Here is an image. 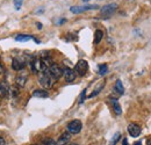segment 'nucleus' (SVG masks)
<instances>
[{"instance_id":"obj_1","label":"nucleus","mask_w":151,"mask_h":145,"mask_svg":"<svg viewBox=\"0 0 151 145\" xmlns=\"http://www.w3.org/2000/svg\"><path fill=\"white\" fill-rule=\"evenodd\" d=\"M38 83L41 84L42 87L50 88L54 85V78L51 77V74L49 73L48 70H45V71L38 73Z\"/></svg>"},{"instance_id":"obj_2","label":"nucleus","mask_w":151,"mask_h":145,"mask_svg":"<svg viewBox=\"0 0 151 145\" xmlns=\"http://www.w3.org/2000/svg\"><path fill=\"white\" fill-rule=\"evenodd\" d=\"M30 67L34 73H40L42 71L48 70V66L44 64V62L41 58H34L30 60Z\"/></svg>"},{"instance_id":"obj_3","label":"nucleus","mask_w":151,"mask_h":145,"mask_svg":"<svg viewBox=\"0 0 151 145\" xmlns=\"http://www.w3.org/2000/svg\"><path fill=\"white\" fill-rule=\"evenodd\" d=\"M88 71V64L85 59H80L75 66V72L76 74L80 75V77H84Z\"/></svg>"},{"instance_id":"obj_4","label":"nucleus","mask_w":151,"mask_h":145,"mask_svg":"<svg viewBox=\"0 0 151 145\" xmlns=\"http://www.w3.org/2000/svg\"><path fill=\"white\" fill-rule=\"evenodd\" d=\"M68 131L71 134V135H76V134H79L81 131V128H83V124H81V121L79 120H73L71 121L69 124H68Z\"/></svg>"},{"instance_id":"obj_5","label":"nucleus","mask_w":151,"mask_h":145,"mask_svg":"<svg viewBox=\"0 0 151 145\" xmlns=\"http://www.w3.org/2000/svg\"><path fill=\"white\" fill-rule=\"evenodd\" d=\"M48 71H49V73L51 74V77H52L54 79H59V78L63 75V72H64V70H63L59 65H57V64H51V65L49 66Z\"/></svg>"},{"instance_id":"obj_6","label":"nucleus","mask_w":151,"mask_h":145,"mask_svg":"<svg viewBox=\"0 0 151 145\" xmlns=\"http://www.w3.org/2000/svg\"><path fill=\"white\" fill-rule=\"evenodd\" d=\"M117 8V5L115 2H112V4H108L106 6H104L101 9H100V13L102 17H111L114 12L116 11Z\"/></svg>"},{"instance_id":"obj_7","label":"nucleus","mask_w":151,"mask_h":145,"mask_svg":"<svg viewBox=\"0 0 151 145\" xmlns=\"http://www.w3.org/2000/svg\"><path fill=\"white\" fill-rule=\"evenodd\" d=\"M99 6L98 5H86V6H72L70 8V11L75 14L78 13H81V12H85V11H90V9H98Z\"/></svg>"},{"instance_id":"obj_8","label":"nucleus","mask_w":151,"mask_h":145,"mask_svg":"<svg viewBox=\"0 0 151 145\" xmlns=\"http://www.w3.org/2000/svg\"><path fill=\"white\" fill-rule=\"evenodd\" d=\"M128 132H129V135H130L132 137L136 138V137H138V136L141 135L142 129H141V127H139L138 124H136V123H130V124L128 126Z\"/></svg>"},{"instance_id":"obj_9","label":"nucleus","mask_w":151,"mask_h":145,"mask_svg":"<svg viewBox=\"0 0 151 145\" xmlns=\"http://www.w3.org/2000/svg\"><path fill=\"white\" fill-rule=\"evenodd\" d=\"M63 75H64V78H65V80H66L68 83H72L76 79V75H77V74H76L75 70H72V69H70V67H66V69H64Z\"/></svg>"},{"instance_id":"obj_10","label":"nucleus","mask_w":151,"mask_h":145,"mask_svg":"<svg viewBox=\"0 0 151 145\" xmlns=\"http://www.w3.org/2000/svg\"><path fill=\"white\" fill-rule=\"evenodd\" d=\"M24 65H26V63H24L22 59H20V58H14L13 62H12V69L15 70V71H21V70H23Z\"/></svg>"},{"instance_id":"obj_11","label":"nucleus","mask_w":151,"mask_h":145,"mask_svg":"<svg viewBox=\"0 0 151 145\" xmlns=\"http://www.w3.org/2000/svg\"><path fill=\"white\" fill-rule=\"evenodd\" d=\"M70 138H71V134H70L69 131L63 132V134L60 135V137L58 138V141H57L56 143H57V145H66L68 143H69Z\"/></svg>"},{"instance_id":"obj_12","label":"nucleus","mask_w":151,"mask_h":145,"mask_svg":"<svg viewBox=\"0 0 151 145\" xmlns=\"http://www.w3.org/2000/svg\"><path fill=\"white\" fill-rule=\"evenodd\" d=\"M9 86L6 81H2L0 84V96L1 98H7L8 96V93H9Z\"/></svg>"},{"instance_id":"obj_13","label":"nucleus","mask_w":151,"mask_h":145,"mask_svg":"<svg viewBox=\"0 0 151 145\" xmlns=\"http://www.w3.org/2000/svg\"><path fill=\"white\" fill-rule=\"evenodd\" d=\"M15 83H17V85L19 87H23L26 85V83H27V74L26 73H20L19 75L17 77V79H15Z\"/></svg>"},{"instance_id":"obj_14","label":"nucleus","mask_w":151,"mask_h":145,"mask_svg":"<svg viewBox=\"0 0 151 145\" xmlns=\"http://www.w3.org/2000/svg\"><path fill=\"white\" fill-rule=\"evenodd\" d=\"M33 96L40 98V99H44V98H48L49 96V93L45 91V90H35V91L33 92Z\"/></svg>"},{"instance_id":"obj_15","label":"nucleus","mask_w":151,"mask_h":145,"mask_svg":"<svg viewBox=\"0 0 151 145\" xmlns=\"http://www.w3.org/2000/svg\"><path fill=\"white\" fill-rule=\"evenodd\" d=\"M111 103H112V106H113V109H114V111H115V114H116V115H121L122 109H121V106L119 105L117 100L112 98V99H111Z\"/></svg>"},{"instance_id":"obj_16","label":"nucleus","mask_w":151,"mask_h":145,"mask_svg":"<svg viewBox=\"0 0 151 145\" xmlns=\"http://www.w3.org/2000/svg\"><path fill=\"white\" fill-rule=\"evenodd\" d=\"M114 90H115V92H117L119 94H123L124 93V87H123L121 80H116L115 86H114Z\"/></svg>"},{"instance_id":"obj_17","label":"nucleus","mask_w":151,"mask_h":145,"mask_svg":"<svg viewBox=\"0 0 151 145\" xmlns=\"http://www.w3.org/2000/svg\"><path fill=\"white\" fill-rule=\"evenodd\" d=\"M104 37V32L102 30H95V34H94V44H99L100 41Z\"/></svg>"},{"instance_id":"obj_18","label":"nucleus","mask_w":151,"mask_h":145,"mask_svg":"<svg viewBox=\"0 0 151 145\" xmlns=\"http://www.w3.org/2000/svg\"><path fill=\"white\" fill-rule=\"evenodd\" d=\"M40 145H57V143L52 138H44L41 141Z\"/></svg>"},{"instance_id":"obj_19","label":"nucleus","mask_w":151,"mask_h":145,"mask_svg":"<svg viewBox=\"0 0 151 145\" xmlns=\"http://www.w3.org/2000/svg\"><path fill=\"white\" fill-rule=\"evenodd\" d=\"M30 38H33V37L29 36V35H18V36L15 37V39H17L18 42H27V41H29Z\"/></svg>"},{"instance_id":"obj_20","label":"nucleus","mask_w":151,"mask_h":145,"mask_svg":"<svg viewBox=\"0 0 151 145\" xmlns=\"http://www.w3.org/2000/svg\"><path fill=\"white\" fill-rule=\"evenodd\" d=\"M120 138H121V134H120V132H116V134L113 136V138H112V141H111L109 145H116Z\"/></svg>"},{"instance_id":"obj_21","label":"nucleus","mask_w":151,"mask_h":145,"mask_svg":"<svg viewBox=\"0 0 151 145\" xmlns=\"http://www.w3.org/2000/svg\"><path fill=\"white\" fill-rule=\"evenodd\" d=\"M107 70H108V67H107L106 64L99 65V74H100V75H105V74L107 73Z\"/></svg>"},{"instance_id":"obj_22","label":"nucleus","mask_w":151,"mask_h":145,"mask_svg":"<svg viewBox=\"0 0 151 145\" xmlns=\"http://www.w3.org/2000/svg\"><path fill=\"white\" fill-rule=\"evenodd\" d=\"M104 86H105V84H101V86H100V87H98V88H96V90H95L92 94H90V96H88V98H93V96H95L96 94H99V93H100V91L104 88Z\"/></svg>"},{"instance_id":"obj_23","label":"nucleus","mask_w":151,"mask_h":145,"mask_svg":"<svg viewBox=\"0 0 151 145\" xmlns=\"http://www.w3.org/2000/svg\"><path fill=\"white\" fill-rule=\"evenodd\" d=\"M13 1H14V5H15V8H17V9H20L23 0H13Z\"/></svg>"},{"instance_id":"obj_24","label":"nucleus","mask_w":151,"mask_h":145,"mask_svg":"<svg viewBox=\"0 0 151 145\" xmlns=\"http://www.w3.org/2000/svg\"><path fill=\"white\" fill-rule=\"evenodd\" d=\"M85 93H86V90H84V91H83V93L80 94V100H79V103H83V102H84V100L86 99V98H85Z\"/></svg>"},{"instance_id":"obj_25","label":"nucleus","mask_w":151,"mask_h":145,"mask_svg":"<svg viewBox=\"0 0 151 145\" xmlns=\"http://www.w3.org/2000/svg\"><path fill=\"white\" fill-rule=\"evenodd\" d=\"M12 94H13V96H17V95L19 94V90H17V88L12 90Z\"/></svg>"},{"instance_id":"obj_26","label":"nucleus","mask_w":151,"mask_h":145,"mask_svg":"<svg viewBox=\"0 0 151 145\" xmlns=\"http://www.w3.org/2000/svg\"><path fill=\"white\" fill-rule=\"evenodd\" d=\"M0 145H6V141L4 139V137L0 136Z\"/></svg>"},{"instance_id":"obj_27","label":"nucleus","mask_w":151,"mask_h":145,"mask_svg":"<svg viewBox=\"0 0 151 145\" xmlns=\"http://www.w3.org/2000/svg\"><path fill=\"white\" fill-rule=\"evenodd\" d=\"M5 71V69H4V66H2V64H1V62H0V74Z\"/></svg>"},{"instance_id":"obj_28","label":"nucleus","mask_w":151,"mask_h":145,"mask_svg":"<svg viewBox=\"0 0 151 145\" xmlns=\"http://www.w3.org/2000/svg\"><path fill=\"white\" fill-rule=\"evenodd\" d=\"M63 22H65V19H62V20H58V21H57V24H60V23H63Z\"/></svg>"},{"instance_id":"obj_29","label":"nucleus","mask_w":151,"mask_h":145,"mask_svg":"<svg viewBox=\"0 0 151 145\" xmlns=\"http://www.w3.org/2000/svg\"><path fill=\"white\" fill-rule=\"evenodd\" d=\"M147 145H151V136L147 139Z\"/></svg>"},{"instance_id":"obj_30","label":"nucleus","mask_w":151,"mask_h":145,"mask_svg":"<svg viewBox=\"0 0 151 145\" xmlns=\"http://www.w3.org/2000/svg\"><path fill=\"white\" fill-rule=\"evenodd\" d=\"M123 145H128V141H127V138H124V139H123Z\"/></svg>"},{"instance_id":"obj_31","label":"nucleus","mask_w":151,"mask_h":145,"mask_svg":"<svg viewBox=\"0 0 151 145\" xmlns=\"http://www.w3.org/2000/svg\"><path fill=\"white\" fill-rule=\"evenodd\" d=\"M36 24H37V28H38V29H41V28H42V24H41V23H40V22H37V23H36Z\"/></svg>"},{"instance_id":"obj_32","label":"nucleus","mask_w":151,"mask_h":145,"mask_svg":"<svg viewBox=\"0 0 151 145\" xmlns=\"http://www.w3.org/2000/svg\"><path fill=\"white\" fill-rule=\"evenodd\" d=\"M134 145H142V144H141L139 142H137V143H135V144H134Z\"/></svg>"},{"instance_id":"obj_33","label":"nucleus","mask_w":151,"mask_h":145,"mask_svg":"<svg viewBox=\"0 0 151 145\" xmlns=\"http://www.w3.org/2000/svg\"><path fill=\"white\" fill-rule=\"evenodd\" d=\"M66 145H78V144H76V143H71V144H66Z\"/></svg>"},{"instance_id":"obj_34","label":"nucleus","mask_w":151,"mask_h":145,"mask_svg":"<svg viewBox=\"0 0 151 145\" xmlns=\"http://www.w3.org/2000/svg\"><path fill=\"white\" fill-rule=\"evenodd\" d=\"M83 1H84V2H87V1H90V0H83Z\"/></svg>"},{"instance_id":"obj_35","label":"nucleus","mask_w":151,"mask_h":145,"mask_svg":"<svg viewBox=\"0 0 151 145\" xmlns=\"http://www.w3.org/2000/svg\"><path fill=\"white\" fill-rule=\"evenodd\" d=\"M150 1H151V0H150Z\"/></svg>"}]
</instances>
